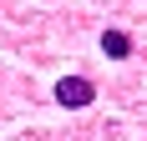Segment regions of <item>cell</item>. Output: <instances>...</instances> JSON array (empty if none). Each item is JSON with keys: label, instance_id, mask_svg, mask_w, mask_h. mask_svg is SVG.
<instances>
[{"label": "cell", "instance_id": "obj_1", "mask_svg": "<svg viewBox=\"0 0 147 141\" xmlns=\"http://www.w3.org/2000/svg\"><path fill=\"white\" fill-rule=\"evenodd\" d=\"M51 96H56V106H66V111H81V106L96 101V86H91L86 76H61Z\"/></svg>", "mask_w": 147, "mask_h": 141}, {"label": "cell", "instance_id": "obj_2", "mask_svg": "<svg viewBox=\"0 0 147 141\" xmlns=\"http://www.w3.org/2000/svg\"><path fill=\"white\" fill-rule=\"evenodd\" d=\"M102 56L127 61V56H132V35H127V30H102Z\"/></svg>", "mask_w": 147, "mask_h": 141}]
</instances>
